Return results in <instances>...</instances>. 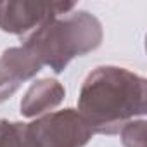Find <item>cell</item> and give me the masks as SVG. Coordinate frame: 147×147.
<instances>
[{"label":"cell","instance_id":"cell-1","mask_svg":"<svg viewBox=\"0 0 147 147\" xmlns=\"http://www.w3.org/2000/svg\"><path fill=\"white\" fill-rule=\"evenodd\" d=\"M80 109L90 128L114 133L131 116L145 111V80L123 67H97L87 78Z\"/></svg>","mask_w":147,"mask_h":147},{"label":"cell","instance_id":"cell-2","mask_svg":"<svg viewBox=\"0 0 147 147\" xmlns=\"http://www.w3.org/2000/svg\"><path fill=\"white\" fill-rule=\"evenodd\" d=\"M102 38L99 21L88 12H71L64 19L54 18L40 26L26 43L36 59L50 64L54 71H62L76 54L94 50Z\"/></svg>","mask_w":147,"mask_h":147},{"label":"cell","instance_id":"cell-3","mask_svg":"<svg viewBox=\"0 0 147 147\" xmlns=\"http://www.w3.org/2000/svg\"><path fill=\"white\" fill-rule=\"evenodd\" d=\"M36 147H82L88 142L92 128L73 109L55 113L30 125Z\"/></svg>","mask_w":147,"mask_h":147},{"label":"cell","instance_id":"cell-4","mask_svg":"<svg viewBox=\"0 0 147 147\" xmlns=\"http://www.w3.org/2000/svg\"><path fill=\"white\" fill-rule=\"evenodd\" d=\"M75 9V4H43V2H2L0 28L9 33H24L38 30L50 19Z\"/></svg>","mask_w":147,"mask_h":147},{"label":"cell","instance_id":"cell-5","mask_svg":"<svg viewBox=\"0 0 147 147\" xmlns=\"http://www.w3.org/2000/svg\"><path fill=\"white\" fill-rule=\"evenodd\" d=\"M0 147H36L30 125L0 121Z\"/></svg>","mask_w":147,"mask_h":147}]
</instances>
